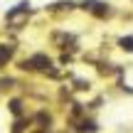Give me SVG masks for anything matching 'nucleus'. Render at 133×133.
<instances>
[{
	"instance_id": "39448f33",
	"label": "nucleus",
	"mask_w": 133,
	"mask_h": 133,
	"mask_svg": "<svg viewBox=\"0 0 133 133\" xmlns=\"http://www.w3.org/2000/svg\"><path fill=\"white\" fill-rule=\"evenodd\" d=\"M20 57V39L12 35H0V71H8Z\"/></svg>"
},
{
	"instance_id": "20e7f679",
	"label": "nucleus",
	"mask_w": 133,
	"mask_h": 133,
	"mask_svg": "<svg viewBox=\"0 0 133 133\" xmlns=\"http://www.w3.org/2000/svg\"><path fill=\"white\" fill-rule=\"evenodd\" d=\"M76 12L86 15L94 22H114L118 20L121 8H116L111 0H76Z\"/></svg>"
},
{
	"instance_id": "0eeeda50",
	"label": "nucleus",
	"mask_w": 133,
	"mask_h": 133,
	"mask_svg": "<svg viewBox=\"0 0 133 133\" xmlns=\"http://www.w3.org/2000/svg\"><path fill=\"white\" fill-rule=\"evenodd\" d=\"M32 123H30V116H17V118H10L8 123V133H30Z\"/></svg>"
},
{
	"instance_id": "f03ea898",
	"label": "nucleus",
	"mask_w": 133,
	"mask_h": 133,
	"mask_svg": "<svg viewBox=\"0 0 133 133\" xmlns=\"http://www.w3.org/2000/svg\"><path fill=\"white\" fill-rule=\"evenodd\" d=\"M39 15L37 8H32V3L30 0H20V3L10 5L8 10H5L3 15V30H0V35H12V37H17L20 32H25V30L32 25V20Z\"/></svg>"
},
{
	"instance_id": "423d86ee",
	"label": "nucleus",
	"mask_w": 133,
	"mask_h": 133,
	"mask_svg": "<svg viewBox=\"0 0 133 133\" xmlns=\"http://www.w3.org/2000/svg\"><path fill=\"white\" fill-rule=\"evenodd\" d=\"M114 47L121 54H126V57H133V32H121L114 39Z\"/></svg>"
},
{
	"instance_id": "6e6552de",
	"label": "nucleus",
	"mask_w": 133,
	"mask_h": 133,
	"mask_svg": "<svg viewBox=\"0 0 133 133\" xmlns=\"http://www.w3.org/2000/svg\"><path fill=\"white\" fill-rule=\"evenodd\" d=\"M131 3H133V0H131Z\"/></svg>"
},
{
	"instance_id": "7ed1b4c3",
	"label": "nucleus",
	"mask_w": 133,
	"mask_h": 133,
	"mask_svg": "<svg viewBox=\"0 0 133 133\" xmlns=\"http://www.w3.org/2000/svg\"><path fill=\"white\" fill-rule=\"evenodd\" d=\"M44 39H47L49 49H52L54 54L57 52H71V54H79V59H81V52H84V47H81V35L74 32L71 27L52 25V27H47Z\"/></svg>"
},
{
	"instance_id": "f257e3e1",
	"label": "nucleus",
	"mask_w": 133,
	"mask_h": 133,
	"mask_svg": "<svg viewBox=\"0 0 133 133\" xmlns=\"http://www.w3.org/2000/svg\"><path fill=\"white\" fill-rule=\"evenodd\" d=\"M57 66V59L54 54H49L47 49H30L27 54H20L15 59L12 69L22 76H32V79H42L49 69Z\"/></svg>"
}]
</instances>
